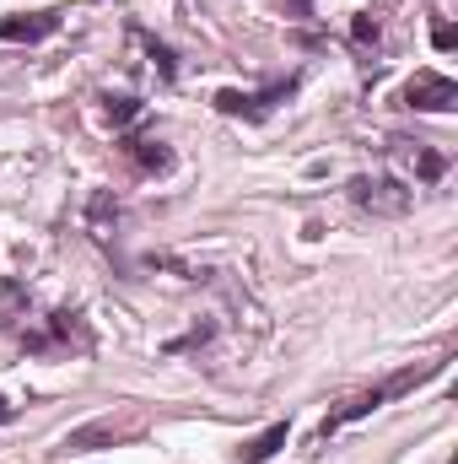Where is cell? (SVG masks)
<instances>
[{
	"label": "cell",
	"mask_w": 458,
	"mask_h": 464,
	"mask_svg": "<svg viewBox=\"0 0 458 464\" xmlns=\"http://www.w3.org/2000/svg\"><path fill=\"white\" fill-rule=\"evenodd\" d=\"M119 438H129V427H119L114 416H103V421H92V427H76V432L65 438V449H71V454H92V449H114Z\"/></svg>",
	"instance_id": "cell-7"
},
{
	"label": "cell",
	"mask_w": 458,
	"mask_h": 464,
	"mask_svg": "<svg viewBox=\"0 0 458 464\" xmlns=\"http://www.w3.org/2000/svg\"><path fill=\"white\" fill-rule=\"evenodd\" d=\"M135 38H140V44L151 49V65L162 71V82H173V76H178V65H173V49H167V44H157V38H146L140 27H135Z\"/></svg>",
	"instance_id": "cell-10"
},
{
	"label": "cell",
	"mask_w": 458,
	"mask_h": 464,
	"mask_svg": "<svg viewBox=\"0 0 458 464\" xmlns=\"http://www.w3.org/2000/svg\"><path fill=\"white\" fill-rule=\"evenodd\" d=\"M415 168H421L426 184H437V179L448 173V157H437V151H415Z\"/></svg>",
	"instance_id": "cell-12"
},
{
	"label": "cell",
	"mask_w": 458,
	"mask_h": 464,
	"mask_svg": "<svg viewBox=\"0 0 458 464\" xmlns=\"http://www.w3.org/2000/svg\"><path fill=\"white\" fill-rule=\"evenodd\" d=\"M60 33V11H27V16H0V38L5 44H38Z\"/></svg>",
	"instance_id": "cell-6"
},
{
	"label": "cell",
	"mask_w": 458,
	"mask_h": 464,
	"mask_svg": "<svg viewBox=\"0 0 458 464\" xmlns=\"http://www.w3.org/2000/svg\"><path fill=\"white\" fill-rule=\"evenodd\" d=\"M350 38H356V44H377V38H383L377 16H372V11H356V16H350Z\"/></svg>",
	"instance_id": "cell-11"
},
{
	"label": "cell",
	"mask_w": 458,
	"mask_h": 464,
	"mask_svg": "<svg viewBox=\"0 0 458 464\" xmlns=\"http://www.w3.org/2000/svg\"><path fill=\"white\" fill-rule=\"evenodd\" d=\"M458 103L453 76H437V71H415V82L405 87V109H421V114H448Z\"/></svg>",
	"instance_id": "cell-5"
},
{
	"label": "cell",
	"mask_w": 458,
	"mask_h": 464,
	"mask_svg": "<svg viewBox=\"0 0 458 464\" xmlns=\"http://www.w3.org/2000/svg\"><path fill=\"white\" fill-rule=\"evenodd\" d=\"M437 372V362H421V367H405V372H394V378H383L377 389H367V394H356V400H345L340 411H329V421L319 427V438H335L340 427H350V421H361V416H372L383 400H394V394H405V389H415L421 378H432Z\"/></svg>",
	"instance_id": "cell-1"
},
{
	"label": "cell",
	"mask_w": 458,
	"mask_h": 464,
	"mask_svg": "<svg viewBox=\"0 0 458 464\" xmlns=\"http://www.w3.org/2000/svg\"><path fill=\"white\" fill-rule=\"evenodd\" d=\"M124 157H129L140 173H173V151H167L162 140H151V135H129V140H124Z\"/></svg>",
	"instance_id": "cell-8"
},
{
	"label": "cell",
	"mask_w": 458,
	"mask_h": 464,
	"mask_svg": "<svg viewBox=\"0 0 458 464\" xmlns=\"http://www.w3.org/2000/svg\"><path fill=\"white\" fill-rule=\"evenodd\" d=\"M135 114H140V103H135V98H109V119H114V124H129Z\"/></svg>",
	"instance_id": "cell-13"
},
{
	"label": "cell",
	"mask_w": 458,
	"mask_h": 464,
	"mask_svg": "<svg viewBox=\"0 0 458 464\" xmlns=\"http://www.w3.org/2000/svg\"><path fill=\"white\" fill-rule=\"evenodd\" d=\"M350 206H361V211H372V217H405L410 211V189L399 184V179H350Z\"/></svg>",
	"instance_id": "cell-4"
},
{
	"label": "cell",
	"mask_w": 458,
	"mask_h": 464,
	"mask_svg": "<svg viewBox=\"0 0 458 464\" xmlns=\"http://www.w3.org/2000/svg\"><path fill=\"white\" fill-rule=\"evenodd\" d=\"M432 44H437V49L448 54V49H458V33L448 27V22H437V27H432Z\"/></svg>",
	"instance_id": "cell-14"
},
{
	"label": "cell",
	"mask_w": 458,
	"mask_h": 464,
	"mask_svg": "<svg viewBox=\"0 0 458 464\" xmlns=\"http://www.w3.org/2000/svg\"><path fill=\"white\" fill-rule=\"evenodd\" d=\"M16 335H22V346L33 351V356H71V351L92 346V335H87L81 314H71V308H54L43 324H22Z\"/></svg>",
	"instance_id": "cell-2"
},
{
	"label": "cell",
	"mask_w": 458,
	"mask_h": 464,
	"mask_svg": "<svg viewBox=\"0 0 458 464\" xmlns=\"http://www.w3.org/2000/svg\"><path fill=\"white\" fill-rule=\"evenodd\" d=\"M286 438H291V421H275V427H264L259 438H248V443L237 449V459H243V464H264V459H275V454L286 449Z\"/></svg>",
	"instance_id": "cell-9"
},
{
	"label": "cell",
	"mask_w": 458,
	"mask_h": 464,
	"mask_svg": "<svg viewBox=\"0 0 458 464\" xmlns=\"http://www.w3.org/2000/svg\"><path fill=\"white\" fill-rule=\"evenodd\" d=\"M5 421H16V405H11V400L0 394V427H5Z\"/></svg>",
	"instance_id": "cell-15"
},
{
	"label": "cell",
	"mask_w": 458,
	"mask_h": 464,
	"mask_svg": "<svg viewBox=\"0 0 458 464\" xmlns=\"http://www.w3.org/2000/svg\"><path fill=\"white\" fill-rule=\"evenodd\" d=\"M302 82L297 76H281V82H270V87H259V92H216V109L232 119H264V114H275V103H286L291 92H297Z\"/></svg>",
	"instance_id": "cell-3"
}]
</instances>
